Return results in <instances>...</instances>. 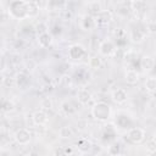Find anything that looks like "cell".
Returning <instances> with one entry per match:
<instances>
[{"label":"cell","instance_id":"cell-1","mask_svg":"<svg viewBox=\"0 0 156 156\" xmlns=\"http://www.w3.org/2000/svg\"><path fill=\"white\" fill-rule=\"evenodd\" d=\"M91 115L99 121H105L111 115V107L105 102H98L91 108Z\"/></svg>","mask_w":156,"mask_h":156},{"label":"cell","instance_id":"cell-2","mask_svg":"<svg viewBox=\"0 0 156 156\" xmlns=\"http://www.w3.org/2000/svg\"><path fill=\"white\" fill-rule=\"evenodd\" d=\"M144 135H145V133L141 128H130L128 132V139L134 144L141 143L144 139Z\"/></svg>","mask_w":156,"mask_h":156},{"label":"cell","instance_id":"cell-3","mask_svg":"<svg viewBox=\"0 0 156 156\" xmlns=\"http://www.w3.org/2000/svg\"><path fill=\"white\" fill-rule=\"evenodd\" d=\"M15 139L20 145H27L30 141V133H29V130H27L24 128H21L16 132Z\"/></svg>","mask_w":156,"mask_h":156},{"label":"cell","instance_id":"cell-4","mask_svg":"<svg viewBox=\"0 0 156 156\" xmlns=\"http://www.w3.org/2000/svg\"><path fill=\"white\" fill-rule=\"evenodd\" d=\"M111 18H112V15H111L110 11H99L98 16H96V20H95V23L99 24V26H105L110 22Z\"/></svg>","mask_w":156,"mask_h":156},{"label":"cell","instance_id":"cell-5","mask_svg":"<svg viewBox=\"0 0 156 156\" xmlns=\"http://www.w3.org/2000/svg\"><path fill=\"white\" fill-rule=\"evenodd\" d=\"M32 118H33V123L35 126H43V124H45L48 122V116H46V113L44 111H37V112H34L33 116H32Z\"/></svg>","mask_w":156,"mask_h":156},{"label":"cell","instance_id":"cell-6","mask_svg":"<svg viewBox=\"0 0 156 156\" xmlns=\"http://www.w3.org/2000/svg\"><path fill=\"white\" fill-rule=\"evenodd\" d=\"M83 55H85V50L83 49V46H80V45H73V46L69 48V56H71V58L78 60Z\"/></svg>","mask_w":156,"mask_h":156},{"label":"cell","instance_id":"cell-7","mask_svg":"<svg viewBox=\"0 0 156 156\" xmlns=\"http://www.w3.org/2000/svg\"><path fill=\"white\" fill-rule=\"evenodd\" d=\"M127 91L124 90V89H117V90H115L113 91V94H112V99L116 101V102H118V104H122V102H124L126 100H127Z\"/></svg>","mask_w":156,"mask_h":156},{"label":"cell","instance_id":"cell-8","mask_svg":"<svg viewBox=\"0 0 156 156\" xmlns=\"http://www.w3.org/2000/svg\"><path fill=\"white\" fill-rule=\"evenodd\" d=\"M115 50V46H113V44L108 40H106V41H104L101 45H100V52L104 55V56H108V55H111L112 54V51Z\"/></svg>","mask_w":156,"mask_h":156},{"label":"cell","instance_id":"cell-9","mask_svg":"<svg viewBox=\"0 0 156 156\" xmlns=\"http://www.w3.org/2000/svg\"><path fill=\"white\" fill-rule=\"evenodd\" d=\"M139 80V73L134 69H128L126 72V82L128 84H135Z\"/></svg>","mask_w":156,"mask_h":156},{"label":"cell","instance_id":"cell-10","mask_svg":"<svg viewBox=\"0 0 156 156\" xmlns=\"http://www.w3.org/2000/svg\"><path fill=\"white\" fill-rule=\"evenodd\" d=\"M39 11V6L35 2H26V13L28 16H35Z\"/></svg>","mask_w":156,"mask_h":156},{"label":"cell","instance_id":"cell-11","mask_svg":"<svg viewBox=\"0 0 156 156\" xmlns=\"http://www.w3.org/2000/svg\"><path fill=\"white\" fill-rule=\"evenodd\" d=\"M78 101L80 102V104H88V101L90 100V98H91V95H90V93L87 90V89H80L79 91H78Z\"/></svg>","mask_w":156,"mask_h":156},{"label":"cell","instance_id":"cell-12","mask_svg":"<svg viewBox=\"0 0 156 156\" xmlns=\"http://www.w3.org/2000/svg\"><path fill=\"white\" fill-rule=\"evenodd\" d=\"M50 43H51V37L49 35L48 32H46V33H43V34L39 35V44H40V46L46 48V46L50 45Z\"/></svg>","mask_w":156,"mask_h":156},{"label":"cell","instance_id":"cell-13","mask_svg":"<svg viewBox=\"0 0 156 156\" xmlns=\"http://www.w3.org/2000/svg\"><path fill=\"white\" fill-rule=\"evenodd\" d=\"M154 58L152 57H150V56H146V57H144L143 60H141V67H143V69H145V71H150L152 67H154Z\"/></svg>","mask_w":156,"mask_h":156},{"label":"cell","instance_id":"cell-14","mask_svg":"<svg viewBox=\"0 0 156 156\" xmlns=\"http://www.w3.org/2000/svg\"><path fill=\"white\" fill-rule=\"evenodd\" d=\"M58 134H60V136H61V138H71V136L73 135V130H72V128H71V127L65 126V127H62V128L60 129Z\"/></svg>","mask_w":156,"mask_h":156},{"label":"cell","instance_id":"cell-15","mask_svg":"<svg viewBox=\"0 0 156 156\" xmlns=\"http://www.w3.org/2000/svg\"><path fill=\"white\" fill-rule=\"evenodd\" d=\"M144 38H145V34H144L140 29H136V30H133V32H132V40H133V41L140 43V41H143Z\"/></svg>","mask_w":156,"mask_h":156},{"label":"cell","instance_id":"cell-16","mask_svg":"<svg viewBox=\"0 0 156 156\" xmlns=\"http://www.w3.org/2000/svg\"><path fill=\"white\" fill-rule=\"evenodd\" d=\"M145 87H146V89H147L150 93H154L155 89H156V79H155L154 77L147 78L146 82H145Z\"/></svg>","mask_w":156,"mask_h":156},{"label":"cell","instance_id":"cell-17","mask_svg":"<svg viewBox=\"0 0 156 156\" xmlns=\"http://www.w3.org/2000/svg\"><path fill=\"white\" fill-rule=\"evenodd\" d=\"M89 66H90L91 68L98 69V68H100V66H101V60H100L98 56L91 57V58H90V61H89Z\"/></svg>","mask_w":156,"mask_h":156},{"label":"cell","instance_id":"cell-18","mask_svg":"<svg viewBox=\"0 0 156 156\" xmlns=\"http://www.w3.org/2000/svg\"><path fill=\"white\" fill-rule=\"evenodd\" d=\"M62 106H63L62 108L65 110V112H66V113H69V115H71V113H73V112L76 111V108H73V107H72V105H71L69 102H65Z\"/></svg>","mask_w":156,"mask_h":156},{"label":"cell","instance_id":"cell-19","mask_svg":"<svg viewBox=\"0 0 156 156\" xmlns=\"http://www.w3.org/2000/svg\"><path fill=\"white\" fill-rule=\"evenodd\" d=\"M147 152L150 154V155H152L155 151H156V146H155V139L152 138L151 140H150V143H149V145H147Z\"/></svg>","mask_w":156,"mask_h":156},{"label":"cell","instance_id":"cell-20","mask_svg":"<svg viewBox=\"0 0 156 156\" xmlns=\"http://www.w3.org/2000/svg\"><path fill=\"white\" fill-rule=\"evenodd\" d=\"M150 32H151V33H154V32H155V29H154V22H151V23H150Z\"/></svg>","mask_w":156,"mask_h":156}]
</instances>
